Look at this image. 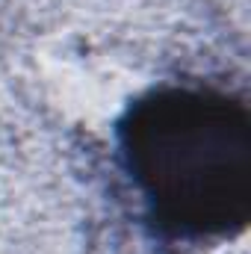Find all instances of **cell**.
<instances>
[{
  "mask_svg": "<svg viewBox=\"0 0 251 254\" xmlns=\"http://www.w3.org/2000/svg\"><path fill=\"white\" fill-rule=\"evenodd\" d=\"M122 163L154 228L231 240L251 222V110L210 86H157L119 122Z\"/></svg>",
  "mask_w": 251,
  "mask_h": 254,
  "instance_id": "1",
  "label": "cell"
}]
</instances>
